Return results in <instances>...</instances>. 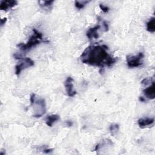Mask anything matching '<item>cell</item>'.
<instances>
[{
  "instance_id": "1",
  "label": "cell",
  "mask_w": 155,
  "mask_h": 155,
  "mask_svg": "<svg viewBox=\"0 0 155 155\" xmlns=\"http://www.w3.org/2000/svg\"><path fill=\"white\" fill-rule=\"evenodd\" d=\"M82 63L93 67L104 68L111 67L117 61L108 53V47L105 45H94L87 47L80 56Z\"/></svg>"
},
{
  "instance_id": "2",
  "label": "cell",
  "mask_w": 155,
  "mask_h": 155,
  "mask_svg": "<svg viewBox=\"0 0 155 155\" xmlns=\"http://www.w3.org/2000/svg\"><path fill=\"white\" fill-rule=\"evenodd\" d=\"M33 34L28 39V41L25 43H20L17 44V47L22 51H25L30 50L33 47H36L42 42H48V41H45L43 38L42 33L38 31L36 28H33Z\"/></svg>"
},
{
  "instance_id": "3",
  "label": "cell",
  "mask_w": 155,
  "mask_h": 155,
  "mask_svg": "<svg viewBox=\"0 0 155 155\" xmlns=\"http://www.w3.org/2000/svg\"><path fill=\"white\" fill-rule=\"evenodd\" d=\"M30 105L32 106L34 114L33 116L35 117H41L46 112V103L44 98L37 96L33 93L30 97Z\"/></svg>"
},
{
  "instance_id": "4",
  "label": "cell",
  "mask_w": 155,
  "mask_h": 155,
  "mask_svg": "<svg viewBox=\"0 0 155 155\" xmlns=\"http://www.w3.org/2000/svg\"><path fill=\"white\" fill-rule=\"evenodd\" d=\"M14 58L21 61V62L15 66V74L17 76H19L23 70L35 65L34 61L30 58L22 57L18 53L14 54Z\"/></svg>"
},
{
  "instance_id": "5",
  "label": "cell",
  "mask_w": 155,
  "mask_h": 155,
  "mask_svg": "<svg viewBox=\"0 0 155 155\" xmlns=\"http://www.w3.org/2000/svg\"><path fill=\"white\" fill-rule=\"evenodd\" d=\"M144 54L139 52L136 55H130L127 56V64L129 68L138 67L143 64Z\"/></svg>"
},
{
  "instance_id": "6",
  "label": "cell",
  "mask_w": 155,
  "mask_h": 155,
  "mask_svg": "<svg viewBox=\"0 0 155 155\" xmlns=\"http://www.w3.org/2000/svg\"><path fill=\"white\" fill-rule=\"evenodd\" d=\"M73 82V79L70 76L67 77L64 82V86L67 92V94L69 97H73L76 94V91L74 88Z\"/></svg>"
},
{
  "instance_id": "7",
  "label": "cell",
  "mask_w": 155,
  "mask_h": 155,
  "mask_svg": "<svg viewBox=\"0 0 155 155\" xmlns=\"http://www.w3.org/2000/svg\"><path fill=\"white\" fill-rule=\"evenodd\" d=\"M18 4V1L16 0H4L1 1L0 3V9L1 10L7 11L12 8Z\"/></svg>"
},
{
  "instance_id": "8",
  "label": "cell",
  "mask_w": 155,
  "mask_h": 155,
  "mask_svg": "<svg viewBox=\"0 0 155 155\" xmlns=\"http://www.w3.org/2000/svg\"><path fill=\"white\" fill-rule=\"evenodd\" d=\"M101 28L100 25H96V26L90 28L87 32L86 36L89 39H97L99 36L98 31Z\"/></svg>"
},
{
  "instance_id": "9",
  "label": "cell",
  "mask_w": 155,
  "mask_h": 155,
  "mask_svg": "<svg viewBox=\"0 0 155 155\" xmlns=\"http://www.w3.org/2000/svg\"><path fill=\"white\" fill-rule=\"evenodd\" d=\"M143 94L146 97L149 99H154L155 98V85L154 81L147 88L143 90Z\"/></svg>"
},
{
  "instance_id": "10",
  "label": "cell",
  "mask_w": 155,
  "mask_h": 155,
  "mask_svg": "<svg viewBox=\"0 0 155 155\" xmlns=\"http://www.w3.org/2000/svg\"><path fill=\"white\" fill-rule=\"evenodd\" d=\"M154 122V117H142L138 120L137 124L140 128H144L148 126L152 125Z\"/></svg>"
},
{
  "instance_id": "11",
  "label": "cell",
  "mask_w": 155,
  "mask_h": 155,
  "mask_svg": "<svg viewBox=\"0 0 155 155\" xmlns=\"http://www.w3.org/2000/svg\"><path fill=\"white\" fill-rule=\"evenodd\" d=\"M59 119V116L56 114H50L47 116L45 119V124L47 126L51 127Z\"/></svg>"
},
{
  "instance_id": "12",
  "label": "cell",
  "mask_w": 155,
  "mask_h": 155,
  "mask_svg": "<svg viewBox=\"0 0 155 155\" xmlns=\"http://www.w3.org/2000/svg\"><path fill=\"white\" fill-rule=\"evenodd\" d=\"M147 30L150 33L155 32V18L152 17L147 23Z\"/></svg>"
},
{
  "instance_id": "13",
  "label": "cell",
  "mask_w": 155,
  "mask_h": 155,
  "mask_svg": "<svg viewBox=\"0 0 155 155\" xmlns=\"http://www.w3.org/2000/svg\"><path fill=\"white\" fill-rule=\"evenodd\" d=\"M54 1H38L39 5L43 9H51L53 5Z\"/></svg>"
},
{
  "instance_id": "14",
  "label": "cell",
  "mask_w": 155,
  "mask_h": 155,
  "mask_svg": "<svg viewBox=\"0 0 155 155\" xmlns=\"http://www.w3.org/2000/svg\"><path fill=\"white\" fill-rule=\"evenodd\" d=\"M119 130V125L117 124H113L110 125L109 127V130L111 136H114L118 132Z\"/></svg>"
},
{
  "instance_id": "15",
  "label": "cell",
  "mask_w": 155,
  "mask_h": 155,
  "mask_svg": "<svg viewBox=\"0 0 155 155\" xmlns=\"http://www.w3.org/2000/svg\"><path fill=\"white\" fill-rule=\"evenodd\" d=\"M90 1H74V5L76 8L79 10L82 9Z\"/></svg>"
},
{
  "instance_id": "16",
  "label": "cell",
  "mask_w": 155,
  "mask_h": 155,
  "mask_svg": "<svg viewBox=\"0 0 155 155\" xmlns=\"http://www.w3.org/2000/svg\"><path fill=\"white\" fill-rule=\"evenodd\" d=\"M153 82H154V80L153 79V78H144L143 80H142L141 84L142 85H148L150 83H152Z\"/></svg>"
},
{
  "instance_id": "17",
  "label": "cell",
  "mask_w": 155,
  "mask_h": 155,
  "mask_svg": "<svg viewBox=\"0 0 155 155\" xmlns=\"http://www.w3.org/2000/svg\"><path fill=\"white\" fill-rule=\"evenodd\" d=\"M99 8H101V10L104 13H108L110 10V8L108 6L104 5L103 4H99Z\"/></svg>"
},
{
  "instance_id": "18",
  "label": "cell",
  "mask_w": 155,
  "mask_h": 155,
  "mask_svg": "<svg viewBox=\"0 0 155 155\" xmlns=\"http://www.w3.org/2000/svg\"><path fill=\"white\" fill-rule=\"evenodd\" d=\"M102 24H103L104 28V29H105V31H107L108 30V29H109V27H108V24L107 22L105 21H103Z\"/></svg>"
},
{
  "instance_id": "19",
  "label": "cell",
  "mask_w": 155,
  "mask_h": 155,
  "mask_svg": "<svg viewBox=\"0 0 155 155\" xmlns=\"http://www.w3.org/2000/svg\"><path fill=\"white\" fill-rule=\"evenodd\" d=\"M7 20V18H4L1 19V27H2L5 24Z\"/></svg>"
},
{
  "instance_id": "20",
  "label": "cell",
  "mask_w": 155,
  "mask_h": 155,
  "mask_svg": "<svg viewBox=\"0 0 155 155\" xmlns=\"http://www.w3.org/2000/svg\"><path fill=\"white\" fill-rule=\"evenodd\" d=\"M44 152L45 153H51L52 151H53V149H51V148H46V149H44Z\"/></svg>"
},
{
  "instance_id": "21",
  "label": "cell",
  "mask_w": 155,
  "mask_h": 155,
  "mask_svg": "<svg viewBox=\"0 0 155 155\" xmlns=\"http://www.w3.org/2000/svg\"><path fill=\"white\" fill-rule=\"evenodd\" d=\"M65 124H66L68 126V127H71V126H72V125H73V122H72L71 121H70V120H67V121H65Z\"/></svg>"
},
{
  "instance_id": "22",
  "label": "cell",
  "mask_w": 155,
  "mask_h": 155,
  "mask_svg": "<svg viewBox=\"0 0 155 155\" xmlns=\"http://www.w3.org/2000/svg\"><path fill=\"white\" fill-rule=\"evenodd\" d=\"M139 101H140V102H145V99L143 97H142V96H140V97H139Z\"/></svg>"
}]
</instances>
